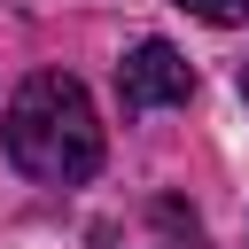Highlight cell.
<instances>
[{"instance_id":"obj_4","label":"cell","mask_w":249,"mask_h":249,"mask_svg":"<svg viewBox=\"0 0 249 249\" xmlns=\"http://www.w3.org/2000/svg\"><path fill=\"white\" fill-rule=\"evenodd\" d=\"M241 101H249V62H241Z\"/></svg>"},{"instance_id":"obj_3","label":"cell","mask_w":249,"mask_h":249,"mask_svg":"<svg viewBox=\"0 0 249 249\" xmlns=\"http://www.w3.org/2000/svg\"><path fill=\"white\" fill-rule=\"evenodd\" d=\"M187 16H202V23H218V31H233V23H249V0H179Z\"/></svg>"},{"instance_id":"obj_1","label":"cell","mask_w":249,"mask_h":249,"mask_svg":"<svg viewBox=\"0 0 249 249\" xmlns=\"http://www.w3.org/2000/svg\"><path fill=\"white\" fill-rule=\"evenodd\" d=\"M0 140L23 179L39 187H86L101 171V117L70 70H31L0 117Z\"/></svg>"},{"instance_id":"obj_2","label":"cell","mask_w":249,"mask_h":249,"mask_svg":"<svg viewBox=\"0 0 249 249\" xmlns=\"http://www.w3.org/2000/svg\"><path fill=\"white\" fill-rule=\"evenodd\" d=\"M195 93V62L171 47V39H140L124 62H117V101L124 117H148V109H171Z\"/></svg>"}]
</instances>
